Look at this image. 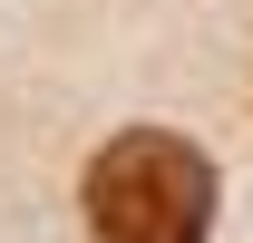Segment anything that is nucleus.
I'll return each mask as SVG.
<instances>
[{
	"mask_svg": "<svg viewBox=\"0 0 253 243\" xmlns=\"http://www.w3.org/2000/svg\"><path fill=\"white\" fill-rule=\"evenodd\" d=\"M88 224L107 243H205L214 234V165L185 136L136 126L88 165Z\"/></svg>",
	"mask_w": 253,
	"mask_h": 243,
	"instance_id": "1",
	"label": "nucleus"
}]
</instances>
